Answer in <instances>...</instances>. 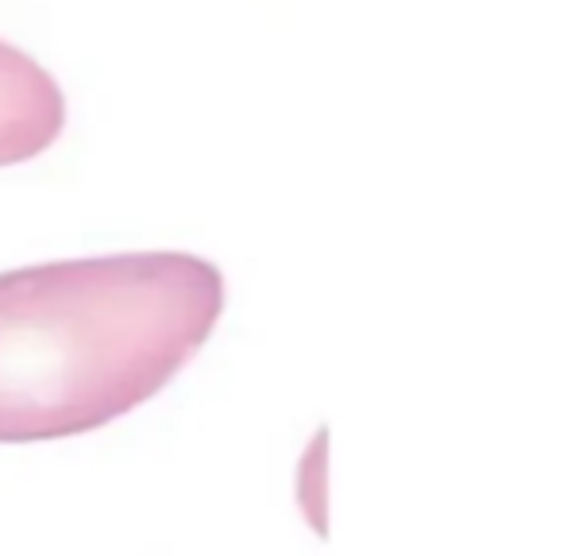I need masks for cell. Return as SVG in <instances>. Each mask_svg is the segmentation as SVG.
<instances>
[{
    "label": "cell",
    "instance_id": "obj_1",
    "mask_svg": "<svg viewBox=\"0 0 567 556\" xmlns=\"http://www.w3.org/2000/svg\"><path fill=\"white\" fill-rule=\"evenodd\" d=\"M225 275L120 251L0 275V444L93 433L151 402L213 337Z\"/></svg>",
    "mask_w": 567,
    "mask_h": 556
},
{
    "label": "cell",
    "instance_id": "obj_2",
    "mask_svg": "<svg viewBox=\"0 0 567 556\" xmlns=\"http://www.w3.org/2000/svg\"><path fill=\"white\" fill-rule=\"evenodd\" d=\"M66 132V93L47 66L0 39V166L31 163Z\"/></svg>",
    "mask_w": 567,
    "mask_h": 556
}]
</instances>
